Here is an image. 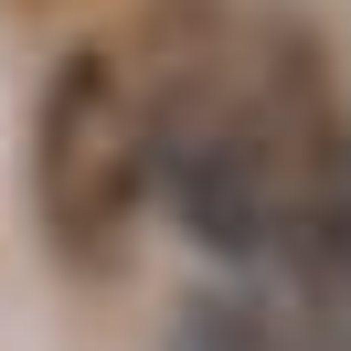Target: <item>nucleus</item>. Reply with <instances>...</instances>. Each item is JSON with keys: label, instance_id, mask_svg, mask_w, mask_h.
I'll use <instances>...</instances> for the list:
<instances>
[{"label": "nucleus", "instance_id": "nucleus-1", "mask_svg": "<svg viewBox=\"0 0 351 351\" xmlns=\"http://www.w3.org/2000/svg\"><path fill=\"white\" fill-rule=\"evenodd\" d=\"M138 149H149V128L128 107V75L107 53H64V75L43 96V149H32V192H43V213H53L64 245H96L128 213Z\"/></svg>", "mask_w": 351, "mask_h": 351}]
</instances>
